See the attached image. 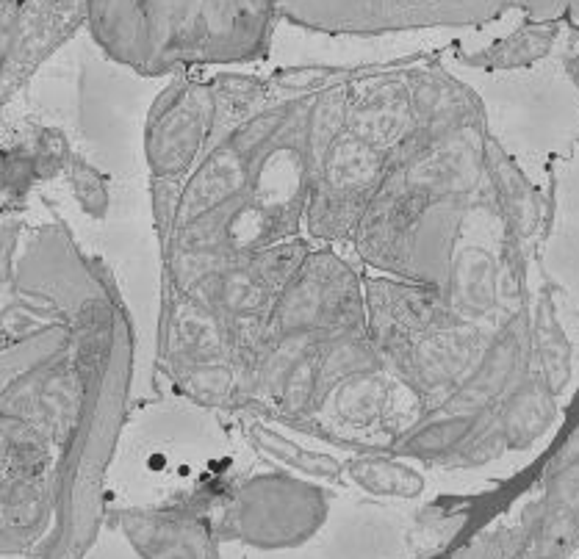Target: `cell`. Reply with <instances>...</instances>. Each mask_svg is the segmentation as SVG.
Wrapping results in <instances>:
<instances>
[{
    "mask_svg": "<svg viewBox=\"0 0 579 559\" xmlns=\"http://www.w3.org/2000/svg\"><path fill=\"white\" fill-rule=\"evenodd\" d=\"M70 186L78 203L84 205L86 214L103 216L109 208V191H106V178L97 172L92 164H86L84 158H70Z\"/></svg>",
    "mask_w": 579,
    "mask_h": 559,
    "instance_id": "6da1fadb",
    "label": "cell"
}]
</instances>
